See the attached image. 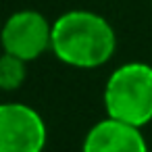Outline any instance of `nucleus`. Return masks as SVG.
I'll use <instances>...</instances> for the list:
<instances>
[{
    "mask_svg": "<svg viewBox=\"0 0 152 152\" xmlns=\"http://www.w3.org/2000/svg\"><path fill=\"white\" fill-rule=\"evenodd\" d=\"M52 54L73 69L106 65L117 50L113 25L94 11H67L52 23Z\"/></svg>",
    "mask_w": 152,
    "mask_h": 152,
    "instance_id": "obj_1",
    "label": "nucleus"
},
{
    "mask_svg": "<svg viewBox=\"0 0 152 152\" xmlns=\"http://www.w3.org/2000/svg\"><path fill=\"white\" fill-rule=\"evenodd\" d=\"M106 117L144 127L152 121V67L140 61L117 67L104 86Z\"/></svg>",
    "mask_w": 152,
    "mask_h": 152,
    "instance_id": "obj_2",
    "label": "nucleus"
},
{
    "mask_svg": "<svg viewBox=\"0 0 152 152\" xmlns=\"http://www.w3.org/2000/svg\"><path fill=\"white\" fill-rule=\"evenodd\" d=\"M0 46L25 63L36 61L52 46V23L38 11H17L2 23Z\"/></svg>",
    "mask_w": 152,
    "mask_h": 152,
    "instance_id": "obj_3",
    "label": "nucleus"
},
{
    "mask_svg": "<svg viewBox=\"0 0 152 152\" xmlns=\"http://www.w3.org/2000/svg\"><path fill=\"white\" fill-rule=\"evenodd\" d=\"M48 127L42 115L23 102L0 104V152H44Z\"/></svg>",
    "mask_w": 152,
    "mask_h": 152,
    "instance_id": "obj_4",
    "label": "nucleus"
},
{
    "mask_svg": "<svg viewBox=\"0 0 152 152\" xmlns=\"http://www.w3.org/2000/svg\"><path fill=\"white\" fill-rule=\"evenodd\" d=\"M81 152H148V144L140 127L106 117L86 133Z\"/></svg>",
    "mask_w": 152,
    "mask_h": 152,
    "instance_id": "obj_5",
    "label": "nucleus"
},
{
    "mask_svg": "<svg viewBox=\"0 0 152 152\" xmlns=\"http://www.w3.org/2000/svg\"><path fill=\"white\" fill-rule=\"evenodd\" d=\"M27 79V63L2 52L0 54V90L2 92H15L19 90Z\"/></svg>",
    "mask_w": 152,
    "mask_h": 152,
    "instance_id": "obj_6",
    "label": "nucleus"
},
{
    "mask_svg": "<svg viewBox=\"0 0 152 152\" xmlns=\"http://www.w3.org/2000/svg\"><path fill=\"white\" fill-rule=\"evenodd\" d=\"M0 34H2V23H0Z\"/></svg>",
    "mask_w": 152,
    "mask_h": 152,
    "instance_id": "obj_7",
    "label": "nucleus"
}]
</instances>
